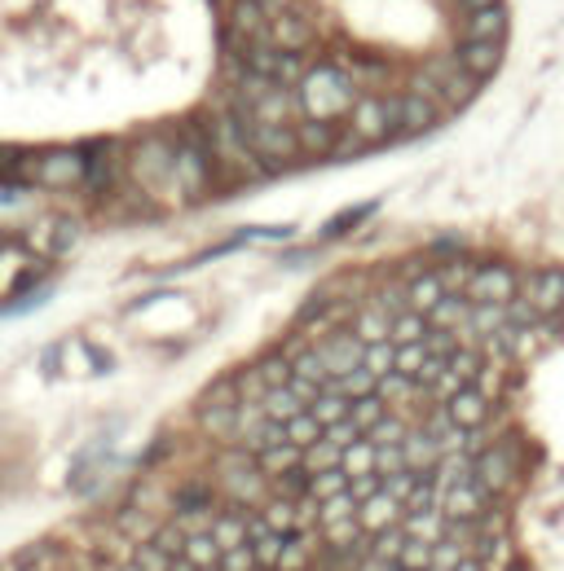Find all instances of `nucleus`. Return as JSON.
Wrapping results in <instances>:
<instances>
[{
  "label": "nucleus",
  "instance_id": "1",
  "mask_svg": "<svg viewBox=\"0 0 564 571\" xmlns=\"http://www.w3.org/2000/svg\"><path fill=\"white\" fill-rule=\"evenodd\" d=\"M353 101H358L353 79H349V71H336V66L309 71V75L300 79V88H296V106H300L305 119H327V123H331L336 115L353 110Z\"/></svg>",
  "mask_w": 564,
  "mask_h": 571
},
{
  "label": "nucleus",
  "instance_id": "2",
  "mask_svg": "<svg viewBox=\"0 0 564 571\" xmlns=\"http://www.w3.org/2000/svg\"><path fill=\"white\" fill-rule=\"evenodd\" d=\"M252 154L260 159V168H287L296 159H305L300 150V137H296V123L291 128H269V123H256L252 137H247Z\"/></svg>",
  "mask_w": 564,
  "mask_h": 571
},
{
  "label": "nucleus",
  "instance_id": "3",
  "mask_svg": "<svg viewBox=\"0 0 564 571\" xmlns=\"http://www.w3.org/2000/svg\"><path fill=\"white\" fill-rule=\"evenodd\" d=\"M349 128L358 137H366L371 146L384 141L389 132H397V97H358L353 110H349Z\"/></svg>",
  "mask_w": 564,
  "mask_h": 571
},
{
  "label": "nucleus",
  "instance_id": "4",
  "mask_svg": "<svg viewBox=\"0 0 564 571\" xmlns=\"http://www.w3.org/2000/svg\"><path fill=\"white\" fill-rule=\"evenodd\" d=\"M313 352H318V360L327 365L331 378H344V374H353V369L366 365V343L353 330H331Z\"/></svg>",
  "mask_w": 564,
  "mask_h": 571
},
{
  "label": "nucleus",
  "instance_id": "5",
  "mask_svg": "<svg viewBox=\"0 0 564 571\" xmlns=\"http://www.w3.org/2000/svg\"><path fill=\"white\" fill-rule=\"evenodd\" d=\"M464 294H468L472 303H499V308H508V303L521 294V278H517L508 265H481V269H472Z\"/></svg>",
  "mask_w": 564,
  "mask_h": 571
},
{
  "label": "nucleus",
  "instance_id": "6",
  "mask_svg": "<svg viewBox=\"0 0 564 571\" xmlns=\"http://www.w3.org/2000/svg\"><path fill=\"white\" fill-rule=\"evenodd\" d=\"M521 294H525V303H530L539 316L561 312L564 308V269H543V273H534Z\"/></svg>",
  "mask_w": 564,
  "mask_h": 571
},
{
  "label": "nucleus",
  "instance_id": "7",
  "mask_svg": "<svg viewBox=\"0 0 564 571\" xmlns=\"http://www.w3.org/2000/svg\"><path fill=\"white\" fill-rule=\"evenodd\" d=\"M472 475H477V484L486 493H499V488H508L517 480V453L512 449H490V453H481L472 462Z\"/></svg>",
  "mask_w": 564,
  "mask_h": 571
},
{
  "label": "nucleus",
  "instance_id": "8",
  "mask_svg": "<svg viewBox=\"0 0 564 571\" xmlns=\"http://www.w3.org/2000/svg\"><path fill=\"white\" fill-rule=\"evenodd\" d=\"M446 418H450L459 431H481V427H486V418H490V400H486V391L464 387L459 396H450V400H446Z\"/></svg>",
  "mask_w": 564,
  "mask_h": 571
},
{
  "label": "nucleus",
  "instance_id": "9",
  "mask_svg": "<svg viewBox=\"0 0 564 571\" xmlns=\"http://www.w3.org/2000/svg\"><path fill=\"white\" fill-rule=\"evenodd\" d=\"M221 475H225V488L234 497H260V462H252L247 453H234L221 462Z\"/></svg>",
  "mask_w": 564,
  "mask_h": 571
},
{
  "label": "nucleus",
  "instance_id": "10",
  "mask_svg": "<svg viewBox=\"0 0 564 571\" xmlns=\"http://www.w3.org/2000/svg\"><path fill=\"white\" fill-rule=\"evenodd\" d=\"M477 79H486V75H494L499 71V62H503V40H464V49L455 53Z\"/></svg>",
  "mask_w": 564,
  "mask_h": 571
},
{
  "label": "nucleus",
  "instance_id": "11",
  "mask_svg": "<svg viewBox=\"0 0 564 571\" xmlns=\"http://www.w3.org/2000/svg\"><path fill=\"white\" fill-rule=\"evenodd\" d=\"M437 119H441V115H437V101H428V97H419V93L397 97V128H402V132H428Z\"/></svg>",
  "mask_w": 564,
  "mask_h": 571
},
{
  "label": "nucleus",
  "instance_id": "12",
  "mask_svg": "<svg viewBox=\"0 0 564 571\" xmlns=\"http://www.w3.org/2000/svg\"><path fill=\"white\" fill-rule=\"evenodd\" d=\"M503 31H508V9H503V4L477 9V13H468V22H464V40H503Z\"/></svg>",
  "mask_w": 564,
  "mask_h": 571
},
{
  "label": "nucleus",
  "instance_id": "13",
  "mask_svg": "<svg viewBox=\"0 0 564 571\" xmlns=\"http://www.w3.org/2000/svg\"><path fill=\"white\" fill-rule=\"evenodd\" d=\"M265 40H269L274 49H283V53H305V49L313 44V31H309L300 18H278L274 31H265Z\"/></svg>",
  "mask_w": 564,
  "mask_h": 571
},
{
  "label": "nucleus",
  "instance_id": "14",
  "mask_svg": "<svg viewBox=\"0 0 564 571\" xmlns=\"http://www.w3.org/2000/svg\"><path fill=\"white\" fill-rule=\"evenodd\" d=\"M472 299L468 294H441L437 299V308L428 312V325L433 330H455V325H468V316H472Z\"/></svg>",
  "mask_w": 564,
  "mask_h": 571
},
{
  "label": "nucleus",
  "instance_id": "15",
  "mask_svg": "<svg viewBox=\"0 0 564 571\" xmlns=\"http://www.w3.org/2000/svg\"><path fill=\"white\" fill-rule=\"evenodd\" d=\"M358 510H362V528H366V532H389V528L397 524V515H402V502H393V497L380 488V493H375L371 502H362Z\"/></svg>",
  "mask_w": 564,
  "mask_h": 571
},
{
  "label": "nucleus",
  "instance_id": "16",
  "mask_svg": "<svg viewBox=\"0 0 564 571\" xmlns=\"http://www.w3.org/2000/svg\"><path fill=\"white\" fill-rule=\"evenodd\" d=\"M402 453H406V466H411V471H419V466H424V471H433V466H441V457H446V453H441V444H437L428 431L406 435V440H402Z\"/></svg>",
  "mask_w": 564,
  "mask_h": 571
},
{
  "label": "nucleus",
  "instance_id": "17",
  "mask_svg": "<svg viewBox=\"0 0 564 571\" xmlns=\"http://www.w3.org/2000/svg\"><path fill=\"white\" fill-rule=\"evenodd\" d=\"M207 532H212V541L221 546V554H225V550H238V546H247V515H243V510L216 515Z\"/></svg>",
  "mask_w": 564,
  "mask_h": 571
},
{
  "label": "nucleus",
  "instance_id": "18",
  "mask_svg": "<svg viewBox=\"0 0 564 571\" xmlns=\"http://www.w3.org/2000/svg\"><path fill=\"white\" fill-rule=\"evenodd\" d=\"M441 294H446V286H441L437 273H419V278H411V282H406V308L428 316V312L437 308V299H441Z\"/></svg>",
  "mask_w": 564,
  "mask_h": 571
},
{
  "label": "nucleus",
  "instance_id": "19",
  "mask_svg": "<svg viewBox=\"0 0 564 571\" xmlns=\"http://www.w3.org/2000/svg\"><path fill=\"white\" fill-rule=\"evenodd\" d=\"M260 409H265L274 422H291V418H300L309 405H305V400H300L291 387H269V391L260 396Z\"/></svg>",
  "mask_w": 564,
  "mask_h": 571
},
{
  "label": "nucleus",
  "instance_id": "20",
  "mask_svg": "<svg viewBox=\"0 0 564 571\" xmlns=\"http://www.w3.org/2000/svg\"><path fill=\"white\" fill-rule=\"evenodd\" d=\"M296 137H300V150L305 154H331V146H336V132H331V123L327 119H300L296 123Z\"/></svg>",
  "mask_w": 564,
  "mask_h": 571
},
{
  "label": "nucleus",
  "instance_id": "21",
  "mask_svg": "<svg viewBox=\"0 0 564 571\" xmlns=\"http://www.w3.org/2000/svg\"><path fill=\"white\" fill-rule=\"evenodd\" d=\"M389 321H393V316L375 303V308H362V312L353 316V325H349V330L371 347V343H389Z\"/></svg>",
  "mask_w": 564,
  "mask_h": 571
},
{
  "label": "nucleus",
  "instance_id": "22",
  "mask_svg": "<svg viewBox=\"0 0 564 571\" xmlns=\"http://www.w3.org/2000/svg\"><path fill=\"white\" fill-rule=\"evenodd\" d=\"M349 409H353V400H349V396H340V391H318V396H313V405H309V418H318V427L327 431V427L344 422V418H349Z\"/></svg>",
  "mask_w": 564,
  "mask_h": 571
},
{
  "label": "nucleus",
  "instance_id": "23",
  "mask_svg": "<svg viewBox=\"0 0 564 571\" xmlns=\"http://www.w3.org/2000/svg\"><path fill=\"white\" fill-rule=\"evenodd\" d=\"M340 462H344V449L336 444V440H318V444H309L305 449V457H300V466H305V475H322V471H340Z\"/></svg>",
  "mask_w": 564,
  "mask_h": 571
},
{
  "label": "nucleus",
  "instance_id": "24",
  "mask_svg": "<svg viewBox=\"0 0 564 571\" xmlns=\"http://www.w3.org/2000/svg\"><path fill=\"white\" fill-rule=\"evenodd\" d=\"M322 391H340V396H349V400H366V396L380 391V378L362 365V369H353V374H344V378H331Z\"/></svg>",
  "mask_w": 564,
  "mask_h": 571
},
{
  "label": "nucleus",
  "instance_id": "25",
  "mask_svg": "<svg viewBox=\"0 0 564 571\" xmlns=\"http://www.w3.org/2000/svg\"><path fill=\"white\" fill-rule=\"evenodd\" d=\"M424 334H428V316L424 312H397L393 321H389V343H424Z\"/></svg>",
  "mask_w": 564,
  "mask_h": 571
},
{
  "label": "nucleus",
  "instance_id": "26",
  "mask_svg": "<svg viewBox=\"0 0 564 571\" xmlns=\"http://www.w3.org/2000/svg\"><path fill=\"white\" fill-rule=\"evenodd\" d=\"M340 471H344L349 480H358V475H375V444H371V440H353V444L344 449Z\"/></svg>",
  "mask_w": 564,
  "mask_h": 571
},
{
  "label": "nucleus",
  "instance_id": "27",
  "mask_svg": "<svg viewBox=\"0 0 564 571\" xmlns=\"http://www.w3.org/2000/svg\"><path fill=\"white\" fill-rule=\"evenodd\" d=\"M349 493V475L344 471H322V475H309V497L322 506L331 497H344Z\"/></svg>",
  "mask_w": 564,
  "mask_h": 571
},
{
  "label": "nucleus",
  "instance_id": "28",
  "mask_svg": "<svg viewBox=\"0 0 564 571\" xmlns=\"http://www.w3.org/2000/svg\"><path fill=\"white\" fill-rule=\"evenodd\" d=\"M283 431H287V444H296V449H309V444L322 440V427H318V418H309V409L300 418L283 422Z\"/></svg>",
  "mask_w": 564,
  "mask_h": 571
},
{
  "label": "nucleus",
  "instance_id": "29",
  "mask_svg": "<svg viewBox=\"0 0 564 571\" xmlns=\"http://www.w3.org/2000/svg\"><path fill=\"white\" fill-rule=\"evenodd\" d=\"M397 571H433V546L406 537V546H402V554H397Z\"/></svg>",
  "mask_w": 564,
  "mask_h": 571
},
{
  "label": "nucleus",
  "instance_id": "30",
  "mask_svg": "<svg viewBox=\"0 0 564 571\" xmlns=\"http://www.w3.org/2000/svg\"><path fill=\"white\" fill-rule=\"evenodd\" d=\"M349 418H353V427H358V431H371L380 418H389V413L380 409V391H375V396H366V400H353Z\"/></svg>",
  "mask_w": 564,
  "mask_h": 571
},
{
  "label": "nucleus",
  "instance_id": "31",
  "mask_svg": "<svg viewBox=\"0 0 564 571\" xmlns=\"http://www.w3.org/2000/svg\"><path fill=\"white\" fill-rule=\"evenodd\" d=\"M393 356H397V343H371L366 347V369L375 378H389L393 374Z\"/></svg>",
  "mask_w": 564,
  "mask_h": 571
},
{
  "label": "nucleus",
  "instance_id": "32",
  "mask_svg": "<svg viewBox=\"0 0 564 571\" xmlns=\"http://www.w3.org/2000/svg\"><path fill=\"white\" fill-rule=\"evenodd\" d=\"M256 550H252V541L247 546H238V550H225L221 554V571H256Z\"/></svg>",
  "mask_w": 564,
  "mask_h": 571
},
{
  "label": "nucleus",
  "instance_id": "33",
  "mask_svg": "<svg viewBox=\"0 0 564 571\" xmlns=\"http://www.w3.org/2000/svg\"><path fill=\"white\" fill-rule=\"evenodd\" d=\"M384 484H380V475H358V480H349V497L362 506V502H371L375 493H380Z\"/></svg>",
  "mask_w": 564,
  "mask_h": 571
},
{
  "label": "nucleus",
  "instance_id": "34",
  "mask_svg": "<svg viewBox=\"0 0 564 571\" xmlns=\"http://www.w3.org/2000/svg\"><path fill=\"white\" fill-rule=\"evenodd\" d=\"M371 212H375V203H366V207H358V212H344V216H336V220H331V225H327V234H331V238H336V234H344V229H353V225H358V220H366V216H371Z\"/></svg>",
  "mask_w": 564,
  "mask_h": 571
},
{
  "label": "nucleus",
  "instance_id": "35",
  "mask_svg": "<svg viewBox=\"0 0 564 571\" xmlns=\"http://www.w3.org/2000/svg\"><path fill=\"white\" fill-rule=\"evenodd\" d=\"M468 13H477V9H490V4H503V0H459Z\"/></svg>",
  "mask_w": 564,
  "mask_h": 571
},
{
  "label": "nucleus",
  "instance_id": "36",
  "mask_svg": "<svg viewBox=\"0 0 564 571\" xmlns=\"http://www.w3.org/2000/svg\"><path fill=\"white\" fill-rule=\"evenodd\" d=\"M455 571H486V563H481V559H464Z\"/></svg>",
  "mask_w": 564,
  "mask_h": 571
}]
</instances>
